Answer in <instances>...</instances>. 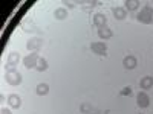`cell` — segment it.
<instances>
[{"instance_id":"cell-1","label":"cell","mask_w":153,"mask_h":114,"mask_svg":"<svg viewBox=\"0 0 153 114\" xmlns=\"http://www.w3.org/2000/svg\"><path fill=\"white\" fill-rule=\"evenodd\" d=\"M138 21H141L144 24H152L153 23V6L152 5H146L141 12L138 14Z\"/></svg>"},{"instance_id":"cell-2","label":"cell","mask_w":153,"mask_h":114,"mask_svg":"<svg viewBox=\"0 0 153 114\" xmlns=\"http://www.w3.org/2000/svg\"><path fill=\"white\" fill-rule=\"evenodd\" d=\"M19 61H20V53L11 52L6 58V72H14L16 66H19Z\"/></svg>"},{"instance_id":"cell-3","label":"cell","mask_w":153,"mask_h":114,"mask_svg":"<svg viewBox=\"0 0 153 114\" xmlns=\"http://www.w3.org/2000/svg\"><path fill=\"white\" fill-rule=\"evenodd\" d=\"M6 82L9 84V85H12V87H17V85H20L22 84V75L17 72V70H14V72H6Z\"/></svg>"},{"instance_id":"cell-4","label":"cell","mask_w":153,"mask_h":114,"mask_svg":"<svg viewBox=\"0 0 153 114\" xmlns=\"http://www.w3.org/2000/svg\"><path fill=\"white\" fill-rule=\"evenodd\" d=\"M43 46V40L42 38H31V40H28L26 43V49L29 50V52H37V50H40Z\"/></svg>"},{"instance_id":"cell-5","label":"cell","mask_w":153,"mask_h":114,"mask_svg":"<svg viewBox=\"0 0 153 114\" xmlns=\"http://www.w3.org/2000/svg\"><path fill=\"white\" fill-rule=\"evenodd\" d=\"M38 59H40V58H38L37 53H31V55H28V56L23 58V66L26 67V69H35Z\"/></svg>"},{"instance_id":"cell-6","label":"cell","mask_w":153,"mask_h":114,"mask_svg":"<svg viewBox=\"0 0 153 114\" xmlns=\"http://www.w3.org/2000/svg\"><path fill=\"white\" fill-rule=\"evenodd\" d=\"M91 49H92V52L97 53V55H106L107 53V46L104 43H101V41L92 43L91 44Z\"/></svg>"},{"instance_id":"cell-7","label":"cell","mask_w":153,"mask_h":114,"mask_svg":"<svg viewBox=\"0 0 153 114\" xmlns=\"http://www.w3.org/2000/svg\"><path fill=\"white\" fill-rule=\"evenodd\" d=\"M136 104H138L139 108H147L149 104H150V97L144 91H139L138 96H136Z\"/></svg>"},{"instance_id":"cell-8","label":"cell","mask_w":153,"mask_h":114,"mask_svg":"<svg viewBox=\"0 0 153 114\" xmlns=\"http://www.w3.org/2000/svg\"><path fill=\"white\" fill-rule=\"evenodd\" d=\"M123 66H124V69H127V70H133V69L138 66V61H136L135 56L129 55V56H126V58L123 59Z\"/></svg>"},{"instance_id":"cell-9","label":"cell","mask_w":153,"mask_h":114,"mask_svg":"<svg viewBox=\"0 0 153 114\" xmlns=\"http://www.w3.org/2000/svg\"><path fill=\"white\" fill-rule=\"evenodd\" d=\"M94 24L97 28H104L107 24V17L104 14H101V12H98V14L94 15Z\"/></svg>"},{"instance_id":"cell-10","label":"cell","mask_w":153,"mask_h":114,"mask_svg":"<svg viewBox=\"0 0 153 114\" xmlns=\"http://www.w3.org/2000/svg\"><path fill=\"white\" fill-rule=\"evenodd\" d=\"M112 14H113V17L117 18V20H124L127 17V11H126V8L117 6V8L112 9Z\"/></svg>"},{"instance_id":"cell-11","label":"cell","mask_w":153,"mask_h":114,"mask_svg":"<svg viewBox=\"0 0 153 114\" xmlns=\"http://www.w3.org/2000/svg\"><path fill=\"white\" fill-rule=\"evenodd\" d=\"M8 104H9V107H11V108L19 110V108L22 107V99H20L17 94H11V96L8 97Z\"/></svg>"},{"instance_id":"cell-12","label":"cell","mask_w":153,"mask_h":114,"mask_svg":"<svg viewBox=\"0 0 153 114\" xmlns=\"http://www.w3.org/2000/svg\"><path fill=\"white\" fill-rule=\"evenodd\" d=\"M112 31L107 28V26H104V28H100L98 29V37L101 38V40H109V38H112Z\"/></svg>"},{"instance_id":"cell-13","label":"cell","mask_w":153,"mask_h":114,"mask_svg":"<svg viewBox=\"0 0 153 114\" xmlns=\"http://www.w3.org/2000/svg\"><path fill=\"white\" fill-rule=\"evenodd\" d=\"M139 87H141L143 90H150V88L153 87V78L152 76H146V78H143L141 82H139Z\"/></svg>"},{"instance_id":"cell-14","label":"cell","mask_w":153,"mask_h":114,"mask_svg":"<svg viewBox=\"0 0 153 114\" xmlns=\"http://www.w3.org/2000/svg\"><path fill=\"white\" fill-rule=\"evenodd\" d=\"M22 29H23L25 32H34V31H35V24H34L29 18H26V20L22 21Z\"/></svg>"},{"instance_id":"cell-15","label":"cell","mask_w":153,"mask_h":114,"mask_svg":"<svg viewBox=\"0 0 153 114\" xmlns=\"http://www.w3.org/2000/svg\"><path fill=\"white\" fill-rule=\"evenodd\" d=\"M54 17H55L57 20H65V18L68 17V9H66V8H57V9L54 11Z\"/></svg>"},{"instance_id":"cell-16","label":"cell","mask_w":153,"mask_h":114,"mask_svg":"<svg viewBox=\"0 0 153 114\" xmlns=\"http://www.w3.org/2000/svg\"><path fill=\"white\" fill-rule=\"evenodd\" d=\"M49 93V85L48 84H38L37 85V94L38 96H46Z\"/></svg>"},{"instance_id":"cell-17","label":"cell","mask_w":153,"mask_h":114,"mask_svg":"<svg viewBox=\"0 0 153 114\" xmlns=\"http://www.w3.org/2000/svg\"><path fill=\"white\" fill-rule=\"evenodd\" d=\"M124 5H126V11L127 9H129V11H135V9H138L139 2H138V0H126Z\"/></svg>"},{"instance_id":"cell-18","label":"cell","mask_w":153,"mask_h":114,"mask_svg":"<svg viewBox=\"0 0 153 114\" xmlns=\"http://www.w3.org/2000/svg\"><path fill=\"white\" fill-rule=\"evenodd\" d=\"M48 67H49L48 66V61L45 58H40V59H38V62H37V67L35 69L38 72H45V70H48Z\"/></svg>"},{"instance_id":"cell-19","label":"cell","mask_w":153,"mask_h":114,"mask_svg":"<svg viewBox=\"0 0 153 114\" xmlns=\"http://www.w3.org/2000/svg\"><path fill=\"white\" fill-rule=\"evenodd\" d=\"M80 110H81V113H83V114H92V113H94V108H92V105H91V104H87V102L81 104Z\"/></svg>"},{"instance_id":"cell-20","label":"cell","mask_w":153,"mask_h":114,"mask_svg":"<svg viewBox=\"0 0 153 114\" xmlns=\"http://www.w3.org/2000/svg\"><path fill=\"white\" fill-rule=\"evenodd\" d=\"M120 94L121 96H132V87H124L120 91Z\"/></svg>"},{"instance_id":"cell-21","label":"cell","mask_w":153,"mask_h":114,"mask_svg":"<svg viewBox=\"0 0 153 114\" xmlns=\"http://www.w3.org/2000/svg\"><path fill=\"white\" fill-rule=\"evenodd\" d=\"M0 114H12L9 110H6V108H2V110H0Z\"/></svg>"},{"instance_id":"cell-22","label":"cell","mask_w":153,"mask_h":114,"mask_svg":"<svg viewBox=\"0 0 153 114\" xmlns=\"http://www.w3.org/2000/svg\"><path fill=\"white\" fill-rule=\"evenodd\" d=\"M92 114H101V113H100V111H94Z\"/></svg>"}]
</instances>
